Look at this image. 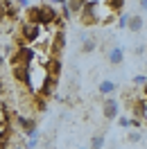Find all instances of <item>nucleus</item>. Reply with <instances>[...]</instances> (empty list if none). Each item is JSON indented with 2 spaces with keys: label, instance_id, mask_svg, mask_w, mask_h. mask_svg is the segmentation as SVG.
I'll return each instance as SVG.
<instances>
[{
  "label": "nucleus",
  "instance_id": "nucleus-1",
  "mask_svg": "<svg viewBox=\"0 0 147 149\" xmlns=\"http://www.w3.org/2000/svg\"><path fill=\"white\" fill-rule=\"evenodd\" d=\"M36 59V47L29 45H18L14 47V52L9 54V65L11 68H29Z\"/></svg>",
  "mask_w": 147,
  "mask_h": 149
},
{
  "label": "nucleus",
  "instance_id": "nucleus-2",
  "mask_svg": "<svg viewBox=\"0 0 147 149\" xmlns=\"http://www.w3.org/2000/svg\"><path fill=\"white\" fill-rule=\"evenodd\" d=\"M43 32H46V29L41 27V25L23 23V25H20V45H29V47L38 45V41H41V36H43Z\"/></svg>",
  "mask_w": 147,
  "mask_h": 149
},
{
  "label": "nucleus",
  "instance_id": "nucleus-3",
  "mask_svg": "<svg viewBox=\"0 0 147 149\" xmlns=\"http://www.w3.org/2000/svg\"><path fill=\"white\" fill-rule=\"evenodd\" d=\"M57 20H59V11H57L55 5H50V2L38 5V25L43 29L50 27V25H55Z\"/></svg>",
  "mask_w": 147,
  "mask_h": 149
},
{
  "label": "nucleus",
  "instance_id": "nucleus-4",
  "mask_svg": "<svg viewBox=\"0 0 147 149\" xmlns=\"http://www.w3.org/2000/svg\"><path fill=\"white\" fill-rule=\"evenodd\" d=\"M79 18L86 27H93L97 25V0H88V2H82V9H79Z\"/></svg>",
  "mask_w": 147,
  "mask_h": 149
},
{
  "label": "nucleus",
  "instance_id": "nucleus-5",
  "mask_svg": "<svg viewBox=\"0 0 147 149\" xmlns=\"http://www.w3.org/2000/svg\"><path fill=\"white\" fill-rule=\"evenodd\" d=\"M120 115V102L116 97H106L102 102V118L104 120H116Z\"/></svg>",
  "mask_w": 147,
  "mask_h": 149
},
{
  "label": "nucleus",
  "instance_id": "nucleus-6",
  "mask_svg": "<svg viewBox=\"0 0 147 149\" xmlns=\"http://www.w3.org/2000/svg\"><path fill=\"white\" fill-rule=\"evenodd\" d=\"M61 56H48L43 61V68H46V74L50 79H57L59 81V74H61Z\"/></svg>",
  "mask_w": 147,
  "mask_h": 149
},
{
  "label": "nucleus",
  "instance_id": "nucleus-7",
  "mask_svg": "<svg viewBox=\"0 0 147 149\" xmlns=\"http://www.w3.org/2000/svg\"><path fill=\"white\" fill-rule=\"evenodd\" d=\"M48 47H50V56H59L64 52V47H66V32L64 29H57L52 41L48 43Z\"/></svg>",
  "mask_w": 147,
  "mask_h": 149
},
{
  "label": "nucleus",
  "instance_id": "nucleus-8",
  "mask_svg": "<svg viewBox=\"0 0 147 149\" xmlns=\"http://www.w3.org/2000/svg\"><path fill=\"white\" fill-rule=\"evenodd\" d=\"M16 124H18L20 131L25 133V138L38 131V124H36V120H34L32 115H16Z\"/></svg>",
  "mask_w": 147,
  "mask_h": 149
},
{
  "label": "nucleus",
  "instance_id": "nucleus-9",
  "mask_svg": "<svg viewBox=\"0 0 147 149\" xmlns=\"http://www.w3.org/2000/svg\"><path fill=\"white\" fill-rule=\"evenodd\" d=\"M131 111H134V120L145 122V118H147V102H145V95H140V97H136V100H134V104H131Z\"/></svg>",
  "mask_w": 147,
  "mask_h": 149
},
{
  "label": "nucleus",
  "instance_id": "nucleus-10",
  "mask_svg": "<svg viewBox=\"0 0 147 149\" xmlns=\"http://www.w3.org/2000/svg\"><path fill=\"white\" fill-rule=\"evenodd\" d=\"M106 59H109V63H111V65H120L122 61H125V47H122V45H113V47H109Z\"/></svg>",
  "mask_w": 147,
  "mask_h": 149
},
{
  "label": "nucleus",
  "instance_id": "nucleus-11",
  "mask_svg": "<svg viewBox=\"0 0 147 149\" xmlns=\"http://www.w3.org/2000/svg\"><path fill=\"white\" fill-rule=\"evenodd\" d=\"M127 29L129 32H143L145 29V16L143 14H131L129 23H127Z\"/></svg>",
  "mask_w": 147,
  "mask_h": 149
},
{
  "label": "nucleus",
  "instance_id": "nucleus-12",
  "mask_svg": "<svg viewBox=\"0 0 147 149\" xmlns=\"http://www.w3.org/2000/svg\"><path fill=\"white\" fill-rule=\"evenodd\" d=\"M82 52L84 54H88V52H95V47H97V38L88 36V34H82Z\"/></svg>",
  "mask_w": 147,
  "mask_h": 149
},
{
  "label": "nucleus",
  "instance_id": "nucleus-13",
  "mask_svg": "<svg viewBox=\"0 0 147 149\" xmlns=\"http://www.w3.org/2000/svg\"><path fill=\"white\" fill-rule=\"evenodd\" d=\"M9 120H11L9 109H7V104L0 100V131H2V129H9Z\"/></svg>",
  "mask_w": 147,
  "mask_h": 149
},
{
  "label": "nucleus",
  "instance_id": "nucleus-14",
  "mask_svg": "<svg viewBox=\"0 0 147 149\" xmlns=\"http://www.w3.org/2000/svg\"><path fill=\"white\" fill-rule=\"evenodd\" d=\"M118 91V84L116 81H111V79H104L100 84V95H106V97H111V95Z\"/></svg>",
  "mask_w": 147,
  "mask_h": 149
},
{
  "label": "nucleus",
  "instance_id": "nucleus-15",
  "mask_svg": "<svg viewBox=\"0 0 147 149\" xmlns=\"http://www.w3.org/2000/svg\"><path fill=\"white\" fill-rule=\"evenodd\" d=\"M11 79L16 84H25L27 81V68H11Z\"/></svg>",
  "mask_w": 147,
  "mask_h": 149
},
{
  "label": "nucleus",
  "instance_id": "nucleus-16",
  "mask_svg": "<svg viewBox=\"0 0 147 149\" xmlns=\"http://www.w3.org/2000/svg\"><path fill=\"white\" fill-rule=\"evenodd\" d=\"M11 142V129H2L0 131V149H9Z\"/></svg>",
  "mask_w": 147,
  "mask_h": 149
},
{
  "label": "nucleus",
  "instance_id": "nucleus-17",
  "mask_svg": "<svg viewBox=\"0 0 147 149\" xmlns=\"http://www.w3.org/2000/svg\"><path fill=\"white\" fill-rule=\"evenodd\" d=\"M104 140H106V138H104L102 133H95V136L91 138V147H88V149H102V147H104Z\"/></svg>",
  "mask_w": 147,
  "mask_h": 149
},
{
  "label": "nucleus",
  "instance_id": "nucleus-18",
  "mask_svg": "<svg viewBox=\"0 0 147 149\" xmlns=\"http://www.w3.org/2000/svg\"><path fill=\"white\" fill-rule=\"evenodd\" d=\"M129 16H131L129 11H122V14H118V16H116V25H118L120 29H125V27H127V23H129Z\"/></svg>",
  "mask_w": 147,
  "mask_h": 149
},
{
  "label": "nucleus",
  "instance_id": "nucleus-19",
  "mask_svg": "<svg viewBox=\"0 0 147 149\" xmlns=\"http://www.w3.org/2000/svg\"><path fill=\"white\" fill-rule=\"evenodd\" d=\"M145 81H147V74H145V72H140V74H136V77H134V86H136V88H140V91L145 88Z\"/></svg>",
  "mask_w": 147,
  "mask_h": 149
},
{
  "label": "nucleus",
  "instance_id": "nucleus-20",
  "mask_svg": "<svg viewBox=\"0 0 147 149\" xmlns=\"http://www.w3.org/2000/svg\"><path fill=\"white\" fill-rule=\"evenodd\" d=\"M127 138H129V142H140L143 140V131H131Z\"/></svg>",
  "mask_w": 147,
  "mask_h": 149
},
{
  "label": "nucleus",
  "instance_id": "nucleus-21",
  "mask_svg": "<svg viewBox=\"0 0 147 149\" xmlns=\"http://www.w3.org/2000/svg\"><path fill=\"white\" fill-rule=\"evenodd\" d=\"M134 54H136V56H143V54H145V43H140V45L134 47Z\"/></svg>",
  "mask_w": 147,
  "mask_h": 149
},
{
  "label": "nucleus",
  "instance_id": "nucleus-22",
  "mask_svg": "<svg viewBox=\"0 0 147 149\" xmlns=\"http://www.w3.org/2000/svg\"><path fill=\"white\" fill-rule=\"evenodd\" d=\"M5 23V0H0V25Z\"/></svg>",
  "mask_w": 147,
  "mask_h": 149
},
{
  "label": "nucleus",
  "instance_id": "nucleus-23",
  "mask_svg": "<svg viewBox=\"0 0 147 149\" xmlns=\"http://www.w3.org/2000/svg\"><path fill=\"white\" fill-rule=\"evenodd\" d=\"M120 127H122V129H129V118H120Z\"/></svg>",
  "mask_w": 147,
  "mask_h": 149
},
{
  "label": "nucleus",
  "instance_id": "nucleus-24",
  "mask_svg": "<svg viewBox=\"0 0 147 149\" xmlns=\"http://www.w3.org/2000/svg\"><path fill=\"white\" fill-rule=\"evenodd\" d=\"M2 63H5V54L0 52V68H2Z\"/></svg>",
  "mask_w": 147,
  "mask_h": 149
},
{
  "label": "nucleus",
  "instance_id": "nucleus-25",
  "mask_svg": "<svg viewBox=\"0 0 147 149\" xmlns=\"http://www.w3.org/2000/svg\"><path fill=\"white\" fill-rule=\"evenodd\" d=\"M9 149H23V145H14V147H9Z\"/></svg>",
  "mask_w": 147,
  "mask_h": 149
},
{
  "label": "nucleus",
  "instance_id": "nucleus-26",
  "mask_svg": "<svg viewBox=\"0 0 147 149\" xmlns=\"http://www.w3.org/2000/svg\"><path fill=\"white\" fill-rule=\"evenodd\" d=\"M77 149H88V147H77Z\"/></svg>",
  "mask_w": 147,
  "mask_h": 149
}]
</instances>
